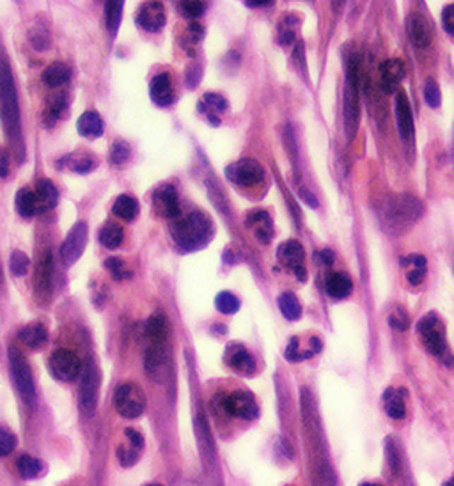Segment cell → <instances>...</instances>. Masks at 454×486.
Here are the masks:
<instances>
[{
	"instance_id": "obj_1",
	"label": "cell",
	"mask_w": 454,
	"mask_h": 486,
	"mask_svg": "<svg viewBox=\"0 0 454 486\" xmlns=\"http://www.w3.org/2000/svg\"><path fill=\"white\" fill-rule=\"evenodd\" d=\"M0 123L13 144L22 142V114H20L15 75L8 59L2 55H0Z\"/></svg>"
},
{
	"instance_id": "obj_2",
	"label": "cell",
	"mask_w": 454,
	"mask_h": 486,
	"mask_svg": "<svg viewBox=\"0 0 454 486\" xmlns=\"http://www.w3.org/2000/svg\"><path fill=\"white\" fill-rule=\"evenodd\" d=\"M215 234V226L210 217L203 212H193L183 217L172 227L176 245L183 250H199L206 247Z\"/></svg>"
},
{
	"instance_id": "obj_3",
	"label": "cell",
	"mask_w": 454,
	"mask_h": 486,
	"mask_svg": "<svg viewBox=\"0 0 454 486\" xmlns=\"http://www.w3.org/2000/svg\"><path fill=\"white\" fill-rule=\"evenodd\" d=\"M360 57L352 55L346 63V85H345V128L346 135L353 139L360 123Z\"/></svg>"
},
{
	"instance_id": "obj_4",
	"label": "cell",
	"mask_w": 454,
	"mask_h": 486,
	"mask_svg": "<svg viewBox=\"0 0 454 486\" xmlns=\"http://www.w3.org/2000/svg\"><path fill=\"white\" fill-rule=\"evenodd\" d=\"M419 215H421V202L417 199L412 195H398L387 205L386 220L394 234H401L419 219Z\"/></svg>"
},
{
	"instance_id": "obj_5",
	"label": "cell",
	"mask_w": 454,
	"mask_h": 486,
	"mask_svg": "<svg viewBox=\"0 0 454 486\" xmlns=\"http://www.w3.org/2000/svg\"><path fill=\"white\" fill-rule=\"evenodd\" d=\"M9 371H11L13 384H15L22 401L25 405H34V401H36V385H34L32 371H30L25 355L16 346H9Z\"/></svg>"
},
{
	"instance_id": "obj_6",
	"label": "cell",
	"mask_w": 454,
	"mask_h": 486,
	"mask_svg": "<svg viewBox=\"0 0 454 486\" xmlns=\"http://www.w3.org/2000/svg\"><path fill=\"white\" fill-rule=\"evenodd\" d=\"M114 406L124 419H137L145 410V394L137 384H123L114 396Z\"/></svg>"
},
{
	"instance_id": "obj_7",
	"label": "cell",
	"mask_w": 454,
	"mask_h": 486,
	"mask_svg": "<svg viewBox=\"0 0 454 486\" xmlns=\"http://www.w3.org/2000/svg\"><path fill=\"white\" fill-rule=\"evenodd\" d=\"M417 332L421 334L424 346L429 353L436 355V357H446L447 343L446 334H443V325L436 312H428L422 316L417 323Z\"/></svg>"
},
{
	"instance_id": "obj_8",
	"label": "cell",
	"mask_w": 454,
	"mask_h": 486,
	"mask_svg": "<svg viewBox=\"0 0 454 486\" xmlns=\"http://www.w3.org/2000/svg\"><path fill=\"white\" fill-rule=\"evenodd\" d=\"M88 238L89 227L88 224L82 222V220L69 229L68 236L64 238L61 250H59V260L62 261L64 267H71V265H75L80 260L85 247H88Z\"/></svg>"
},
{
	"instance_id": "obj_9",
	"label": "cell",
	"mask_w": 454,
	"mask_h": 486,
	"mask_svg": "<svg viewBox=\"0 0 454 486\" xmlns=\"http://www.w3.org/2000/svg\"><path fill=\"white\" fill-rule=\"evenodd\" d=\"M225 176L240 187H256L265 179V169L254 158H241L225 167Z\"/></svg>"
},
{
	"instance_id": "obj_10",
	"label": "cell",
	"mask_w": 454,
	"mask_h": 486,
	"mask_svg": "<svg viewBox=\"0 0 454 486\" xmlns=\"http://www.w3.org/2000/svg\"><path fill=\"white\" fill-rule=\"evenodd\" d=\"M48 367H50V373L57 380L73 382L80 375L82 362L75 351L61 348V350H55L52 353L50 360H48Z\"/></svg>"
},
{
	"instance_id": "obj_11",
	"label": "cell",
	"mask_w": 454,
	"mask_h": 486,
	"mask_svg": "<svg viewBox=\"0 0 454 486\" xmlns=\"http://www.w3.org/2000/svg\"><path fill=\"white\" fill-rule=\"evenodd\" d=\"M222 406L231 417H237V419L252 420L259 415V406L254 396L245 391H237L233 394L225 396L222 399Z\"/></svg>"
},
{
	"instance_id": "obj_12",
	"label": "cell",
	"mask_w": 454,
	"mask_h": 486,
	"mask_svg": "<svg viewBox=\"0 0 454 486\" xmlns=\"http://www.w3.org/2000/svg\"><path fill=\"white\" fill-rule=\"evenodd\" d=\"M169 346L167 343H149L144 353V366L149 377L155 380H164L169 371Z\"/></svg>"
},
{
	"instance_id": "obj_13",
	"label": "cell",
	"mask_w": 454,
	"mask_h": 486,
	"mask_svg": "<svg viewBox=\"0 0 454 486\" xmlns=\"http://www.w3.org/2000/svg\"><path fill=\"white\" fill-rule=\"evenodd\" d=\"M100 371L96 366H89L85 370L84 378L80 384V410L84 415L91 417L96 412V405H98V394H100Z\"/></svg>"
},
{
	"instance_id": "obj_14",
	"label": "cell",
	"mask_w": 454,
	"mask_h": 486,
	"mask_svg": "<svg viewBox=\"0 0 454 486\" xmlns=\"http://www.w3.org/2000/svg\"><path fill=\"white\" fill-rule=\"evenodd\" d=\"M153 208L158 215L165 219H178L179 217V199L178 192L172 185H160L153 192Z\"/></svg>"
},
{
	"instance_id": "obj_15",
	"label": "cell",
	"mask_w": 454,
	"mask_h": 486,
	"mask_svg": "<svg viewBox=\"0 0 454 486\" xmlns=\"http://www.w3.org/2000/svg\"><path fill=\"white\" fill-rule=\"evenodd\" d=\"M407 32L412 43L419 48L429 47L433 37H435V29H433L431 22L426 16L419 15V13H410L408 15Z\"/></svg>"
},
{
	"instance_id": "obj_16",
	"label": "cell",
	"mask_w": 454,
	"mask_h": 486,
	"mask_svg": "<svg viewBox=\"0 0 454 486\" xmlns=\"http://www.w3.org/2000/svg\"><path fill=\"white\" fill-rule=\"evenodd\" d=\"M225 364L237 373L249 377L256 371V360L251 351L240 343H231L225 350Z\"/></svg>"
},
{
	"instance_id": "obj_17",
	"label": "cell",
	"mask_w": 454,
	"mask_h": 486,
	"mask_svg": "<svg viewBox=\"0 0 454 486\" xmlns=\"http://www.w3.org/2000/svg\"><path fill=\"white\" fill-rule=\"evenodd\" d=\"M165 8L162 2H145L137 13V23L148 32H158L165 25Z\"/></svg>"
},
{
	"instance_id": "obj_18",
	"label": "cell",
	"mask_w": 454,
	"mask_h": 486,
	"mask_svg": "<svg viewBox=\"0 0 454 486\" xmlns=\"http://www.w3.org/2000/svg\"><path fill=\"white\" fill-rule=\"evenodd\" d=\"M124 437L126 440L117 446V460L123 467H131L141 458L142 449H144V437L131 428L124 430Z\"/></svg>"
},
{
	"instance_id": "obj_19",
	"label": "cell",
	"mask_w": 454,
	"mask_h": 486,
	"mask_svg": "<svg viewBox=\"0 0 454 486\" xmlns=\"http://www.w3.org/2000/svg\"><path fill=\"white\" fill-rule=\"evenodd\" d=\"M405 75H407V70H405V64L401 63L400 59L383 61V63L380 64V87H382L383 92H387V95H393V92L398 91Z\"/></svg>"
},
{
	"instance_id": "obj_20",
	"label": "cell",
	"mask_w": 454,
	"mask_h": 486,
	"mask_svg": "<svg viewBox=\"0 0 454 486\" xmlns=\"http://www.w3.org/2000/svg\"><path fill=\"white\" fill-rule=\"evenodd\" d=\"M396 117L401 139L405 142H412L414 140V116H412V107L405 91H400L396 96Z\"/></svg>"
},
{
	"instance_id": "obj_21",
	"label": "cell",
	"mask_w": 454,
	"mask_h": 486,
	"mask_svg": "<svg viewBox=\"0 0 454 486\" xmlns=\"http://www.w3.org/2000/svg\"><path fill=\"white\" fill-rule=\"evenodd\" d=\"M245 224L261 243H270V240L273 238V220L268 212L252 209V212H249Z\"/></svg>"
},
{
	"instance_id": "obj_22",
	"label": "cell",
	"mask_w": 454,
	"mask_h": 486,
	"mask_svg": "<svg viewBox=\"0 0 454 486\" xmlns=\"http://www.w3.org/2000/svg\"><path fill=\"white\" fill-rule=\"evenodd\" d=\"M149 95L157 105L169 107L174 102V87H172V78L169 73L155 75L151 85H149Z\"/></svg>"
},
{
	"instance_id": "obj_23",
	"label": "cell",
	"mask_w": 454,
	"mask_h": 486,
	"mask_svg": "<svg viewBox=\"0 0 454 486\" xmlns=\"http://www.w3.org/2000/svg\"><path fill=\"white\" fill-rule=\"evenodd\" d=\"M52 281H54V256L48 250L40 261V267L36 270V279H34V284H36V293L41 300L48 298L52 291Z\"/></svg>"
},
{
	"instance_id": "obj_24",
	"label": "cell",
	"mask_w": 454,
	"mask_h": 486,
	"mask_svg": "<svg viewBox=\"0 0 454 486\" xmlns=\"http://www.w3.org/2000/svg\"><path fill=\"white\" fill-rule=\"evenodd\" d=\"M304 247L298 240H287L284 243H280L279 249H277V260L280 261V265L289 270H294L298 267H304Z\"/></svg>"
},
{
	"instance_id": "obj_25",
	"label": "cell",
	"mask_w": 454,
	"mask_h": 486,
	"mask_svg": "<svg viewBox=\"0 0 454 486\" xmlns=\"http://www.w3.org/2000/svg\"><path fill=\"white\" fill-rule=\"evenodd\" d=\"M37 199V212L44 213L50 212L57 206L59 202V190L50 179H40L36 185V190H34Z\"/></svg>"
},
{
	"instance_id": "obj_26",
	"label": "cell",
	"mask_w": 454,
	"mask_h": 486,
	"mask_svg": "<svg viewBox=\"0 0 454 486\" xmlns=\"http://www.w3.org/2000/svg\"><path fill=\"white\" fill-rule=\"evenodd\" d=\"M169 334H171V325L164 315H153L145 322L144 336L148 337L149 343H167Z\"/></svg>"
},
{
	"instance_id": "obj_27",
	"label": "cell",
	"mask_w": 454,
	"mask_h": 486,
	"mask_svg": "<svg viewBox=\"0 0 454 486\" xmlns=\"http://www.w3.org/2000/svg\"><path fill=\"white\" fill-rule=\"evenodd\" d=\"M405 394L407 392L403 389H387L386 394H383V406H386V412L390 419H405L407 415V403H405Z\"/></svg>"
},
{
	"instance_id": "obj_28",
	"label": "cell",
	"mask_w": 454,
	"mask_h": 486,
	"mask_svg": "<svg viewBox=\"0 0 454 486\" xmlns=\"http://www.w3.org/2000/svg\"><path fill=\"white\" fill-rule=\"evenodd\" d=\"M77 130L82 137H91V139H98L103 135V119L98 112L95 110H88V112L82 114L77 121Z\"/></svg>"
},
{
	"instance_id": "obj_29",
	"label": "cell",
	"mask_w": 454,
	"mask_h": 486,
	"mask_svg": "<svg viewBox=\"0 0 454 486\" xmlns=\"http://www.w3.org/2000/svg\"><path fill=\"white\" fill-rule=\"evenodd\" d=\"M20 341L30 350H40L47 344L48 341V330L43 323H30V325L23 327L18 332Z\"/></svg>"
},
{
	"instance_id": "obj_30",
	"label": "cell",
	"mask_w": 454,
	"mask_h": 486,
	"mask_svg": "<svg viewBox=\"0 0 454 486\" xmlns=\"http://www.w3.org/2000/svg\"><path fill=\"white\" fill-rule=\"evenodd\" d=\"M325 289H327V293L332 296V298L342 300V298H346V296L352 295L353 282L346 274H341V272H334V274H330L327 277V282H325Z\"/></svg>"
},
{
	"instance_id": "obj_31",
	"label": "cell",
	"mask_w": 454,
	"mask_h": 486,
	"mask_svg": "<svg viewBox=\"0 0 454 486\" xmlns=\"http://www.w3.org/2000/svg\"><path fill=\"white\" fill-rule=\"evenodd\" d=\"M112 213L117 219L124 220V222H131V220L137 219L138 215V201L133 195L123 194L114 201Z\"/></svg>"
},
{
	"instance_id": "obj_32",
	"label": "cell",
	"mask_w": 454,
	"mask_h": 486,
	"mask_svg": "<svg viewBox=\"0 0 454 486\" xmlns=\"http://www.w3.org/2000/svg\"><path fill=\"white\" fill-rule=\"evenodd\" d=\"M69 77H71V68L64 63H52L43 71V82L52 89L61 87L69 80Z\"/></svg>"
},
{
	"instance_id": "obj_33",
	"label": "cell",
	"mask_w": 454,
	"mask_h": 486,
	"mask_svg": "<svg viewBox=\"0 0 454 486\" xmlns=\"http://www.w3.org/2000/svg\"><path fill=\"white\" fill-rule=\"evenodd\" d=\"M123 238H124L123 227L116 222L103 224L102 229L98 231V241L103 247H105V249H110V250L117 249V247L123 243Z\"/></svg>"
},
{
	"instance_id": "obj_34",
	"label": "cell",
	"mask_w": 454,
	"mask_h": 486,
	"mask_svg": "<svg viewBox=\"0 0 454 486\" xmlns=\"http://www.w3.org/2000/svg\"><path fill=\"white\" fill-rule=\"evenodd\" d=\"M16 205V212H18L20 217L23 219H32L37 212V199L34 190H29V188H20L18 194H16L15 199Z\"/></svg>"
},
{
	"instance_id": "obj_35",
	"label": "cell",
	"mask_w": 454,
	"mask_h": 486,
	"mask_svg": "<svg viewBox=\"0 0 454 486\" xmlns=\"http://www.w3.org/2000/svg\"><path fill=\"white\" fill-rule=\"evenodd\" d=\"M227 107H229V102L218 92H208V95H204V103H201V110H206V116L210 117L213 125H218L217 114L227 110Z\"/></svg>"
},
{
	"instance_id": "obj_36",
	"label": "cell",
	"mask_w": 454,
	"mask_h": 486,
	"mask_svg": "<svg viewBox=\"0 0 454 486\" xmlns=\"http://www.w3.org/2000/svg\"><path fill=\"white\" fill-rule=\"evenodd\" d=\"M66 107H68V99L66 95H55L48 99L47 109L43 112V121L47 126H54L64 114Z\"/></svg>"
},
{
	"instance_id": "obj_37",
	"label": "cell",
	"mask_w": 454,
	"mask_h": 486,
	"mask_svg": "<svg viewBox=\"0 0 454 486\" xmlns=\"http://www.w3.org/2000/svg\"><path fill=\"white\" fill-rule=\"evenodd\" d=\"M279 308L282 311V315L286 316V320L289 322H297L298 318L301 316V305L300 300L297 298V295L293 293L286 291L279 296Z\"/></svg>"
},
{
	"instance_id": "obj_38",
	"label": "cell",
	"mask_w": 454,
	"mask_h": 486,
	"mask_svg": "<svg viewBox=\"0 0 454 486\" xmlns=\"http://www.w3.org/2000/svg\"><path fill=\"white\" fill-rule=\"evenodd\" d=\"M16 470L22 475L23 479H34L37 475H41L43 472V463H41L37 458L29 456V454H23L16 460Z\"/></svg>"
},
{
	"instance_id": "obj_39",
	"label": "cell",
	"mask_w": 454,
	"mask_h": 486,
	"mask_svg": "<svg viewBox=\"0 0 454 486\" xmlns=\"http://www.w3.org/2000/svg\"><path fill=\"white\" fill-rule=\"evenodd\" d=\"M215 308L217 311H220L222 315H234L240 309V298L237 295L229 291L218 293L217 298H215Z\"/></svg>"
},
{
	"instance_id": "obj_40",
	"label": "cell",
	"mask_w": 454,
	"mask_h": 486,
	"mask_svg": "<svg viewBox=\"0 0 454 486\" xmlns=\"http://www.w3.org/2000/svg\"><path fill=\"white\" fill-rule=\"evenodd\" d=\"M130 158V144L123 139L114 140L109 151V160L112 165H123L126 164Z\"/></svg>"
},
{
	"instance_id": "obj_41",
	"label": "cell",
	"mask_w": 454,
	"mask_h": 486,
	"mask_svg": "<svg viewBox=\"0 0 454 486\" xmlns=\"http://www.w3.org/2000/svg\"><path fill=\"white\" fill-rule=\"evenodd\" d=\"M121 16H123V2H109L105 9V18H107V29L110 34L116 36L117 29L121 25Z\"/></svg>"
},
{
	"instance_id": "obj_42",
	"label": "cell",
	"mask_w": 454,
	"mask_h": 486,
	"mask_svg": "<svg viewBox=\"0 0 454 486\" xmlns=\"http://www.w3.org/2000/svg\"><path fill=\"white\" fill-rule=\"evenodd\" d=\"M68 167L77 174H85V172H91L96 167V158L91 154H71L69 157Z\"/></svg>"
},
{
	"instance_id": "obj_43",
	"label": "cell",
	"mask_w": 454,
	"mask_h": 486,
	"mask_svg": "<svg viewBox=\"0 0 454 486\" xmlns=\"http://www.w3.org/2000/svg\"><path fill=\"white\" fill-rule=\"evenodd\" d=\"M105 268L109 270V274L112 275L114 281H124V279L131 277V270L126 267L124 260H121V257H107Z\"/></svg>"
},
{
	"instance_id": "obj_44",
	"label": "cell",
	"mask_w": 454,
	"mask_h": 486,
	"mask_svg": "<svg viewBox=\"0 0 454 486\" xmlns=\"http://www.w3.org/2000/svg\"><path fill=\"white\" fill-rule=\"evenodd\" d=\"M29 265L30 260L25 253L22 250H15L11 253V257H9V268H11V274L16 275V277H23L29 272Z\"/></svg>"
},
{
	"instance_id": "obj_45",
	"label": "cell",
	"mask_w": 454,
	"mask_h": 486,
	"mask_svg": "<svg viewBox=\"0 0 454 486\" xmlns=\"http://www.w3.org/2000/svg\"><path fill=\"white\" fill-rule=\"evenodd\" d=\"M29 40L36 50H47V48L50 47V34H48L47 29H43L41 25L34 27V29L30 30Z\"/></svg>"
},
{
	"instance_id": "obj_46",
	"label": "cell",
	"mask_w": 454,
	"mask_h": 486,
	"mask_svg": "<svg viewBox=\"0 0 454 486\" xmlns=\"http://www.w3.org/2000/svg\"><path fill=\"white\" fill-rule=\"evenodd\" d=\"M181 11L186 18L197 20L204 15V11H206V4L199 2V0H186V2L181 4Z\"/></svg>"
},
{
	"instance_id": "obj_47",
	"label": "cell",
	"mask_w": 454,
	"mask_h": 486,
	"mask_svg": "<svg viewBox=\"0 0 454 486\" xmlns=\"http://www.w3.org/2000/svg\"><path fill=\"white\" fill-rule=\"evenodd\" d=\"M311 355L307 353V351L300 350V339L298 337H291L289 339V344H287L286 348V358L291 362H300V360H306V358H309Z\"/></svg>"
},
{
	"instance_id": "obj_48",
	"label": "cell",
	"mask_w": 454,
	"mask_h": 486,
	"mask_svg": "<svg viewBox=\"0 0 454 486\" xmlns=\"http://www.w3.org/2000/svg\"><path fill=\"white\" fill-rule=\"evenodd\" d=\"M424 96H426V102H428L429 107H433V109H438L440 102H442V95H440L438 84H436L433 78H429V80L426 82Z\"/></svg>"
},
{
	"instance_id": "obj_49",
	"label": "cell",
	"mask_w": 454,
	"mask_h": 486,
	"mask_svg": "<svg viewBox=\"0 0 454 486\" xmlns=\"http://www.w3.org/2000/svg\"><path fill=\"white\" fill-rule=\"evenodd\" d=\"M16 447V437L8 430L0 428V458L9 456Z\"/></svg>"
},
{
	"instance_id": "obj_50",
	"label": "cell",
	"mask_w": 454,
	"mask_h": 486,
	"mask_svg": "<svg viewBox=\"0 0 454 486\" xmlns=\"http://www.w3.org/2000/svg\"><path fill=\"white\" fill-rule=\"evenodd\" d=\"M387 461H389V468L390 472H393V475H396L401 467V456L396 444L393 442V439H387Z\"/></svg>"
},
{
	"instance_id": "obj_51",
	"label": "cell",
	"mask_w": 454,
	"mask_h": 486,
	"mask_svg": "<svg viewBox=\"0 0 454 486\" xmlns=\"http://www.w3.org/2000/svg\"><path fill=\"white\" fill-rule=\"evenodd\" d=\"M389 323H390V327H394V329L407 330L408 325H410V320H408L407 312L401 311V309H396V311L389 316Z\"/></svg>"
},
{
	"instance_id": "obj_52",
	"label": "cell",
	"mask_w": 454,
	"mask_h": 486,
	"mask_svg": "<svg viewBox=\"0 0 454 486\" xmlns=\"http://www.w3.org/2000/svg\"><path fill=\"white\" fill-rule=\"evenodd\" d=\"M442 23H443V29L454 36V4H449L443 8Z\"/></svg>"
},
{
	"instance_id": "obj_53",
	"label": "cell",
	"mask_w": 454,
	"mask_h": 486,
	"mask_svg": "<svg viewBox=\"0 0 454 486\" xmlns=\"http://www.w3.org/2000/svg\"><path fill=\"white\" fill-rule=\"evenodd\" d=\"M401 265H403V267L426 268V257L424 256H419V254H410V256L403 257Z\"/></svg>"
},
{
	"instance_id": "obj_54",
	"label": "cell",
	"mask_w": 454,
	"mask_h": 486,
	"mask_svg": "<svg viewBox=\"0 0 454 486\" xmlns=\"http://www.w3.org/2000/svg\"><path fill=\"white\" fill-rule=\"evenodd\" d=\"M186 32H189V37L192 40V43H197V41H201L204 37V27L199 22H192L189 25V29H186Z\"/></svg>"
},
{
	"instance_id": "obj_55",
	"label": "cell",
	"mask_w": 454,
	"mask_h": 486,
	"mask_svg": "<svg viewBox=\"0 0 454 486\" xmlns=\"http://www.w3.org/2000/svg\"><path fill=\"white\" fill-rule=\"evenodd\" d=\"M407 279H408V282L414 286L422 284V281L426 279V268H412V270L408 272Z\"/></svg>"
},
{
	"instance_id": "obj_56",
	"label": "cell",
	"mask_w": 454,
	"mask_h": 486,
	"mask_svg": "<svg viewBox=\"0 0 454 486\" xmlns=\"http://www.w3.org/2000/svg\"><path fill=\"white\" fill-rule=\"evenodd\" d=\"M9 172V157L4 150H0V178H6Z\"/></svg>"
},
{
	"instance_id": "obj_57",
	"label": "cell",
	"mask_w": 454,
	"mask_h": 486,
	"mask_svg": "<svg viewBox=\"0 0 454 486\" xmlns=\"http://www.w3.org/2000/svg\"><path fill=\"white\" fill-rule=\"evenodd\" d=\"M316 260H318V263L332 265L334 263V253H332V250H328V249L320 250V253H316Z\"/></svg>"
},
{
	"instance_id": "obj_58",
	"label": "cell",
	"mask_w": 454,
	"mask_h": 486,
	"mask_svg": "<svg viewBox=\"0 0 454 486\" xmlns=\"http://www.w3.org/2000/svg\"><path fill=\"white\" fill-rule=\"evenodd\" d=\"M294 275L298 277V281L300 282H306L307 281V270H306V267H298V268H294Z\"/></svg>"
},
{
	"instance_id": "obj_59",
	"label": "cell",
	"mask_w": 454,
	"mask_h": 486,
	"mask_svg": "<svg viewBox=\"0 0 454 486\" xmlns=\"http://www.w3.org/2000/svg\"><path fill=\"white\" fill-rule=\"evenodd\" d=\"M272 2H247V6H251V8H259V6H270Z\"/></svg>"
},
{
	"instance_id": "obj_60",
	"label": "cell",
	"mask_w": 454,
	"mask_h": 486,
	"mask_svg": "<svg viewBox=\"0 0 454 486\" xmlns=\"http://www.w3.org/2000/svg\"><path fill=\"white\" fill-rule=\"evenodd\" d=\"M359 486H383V485H380V482H360Z\"/></svg>"
},
{
	"instance_id": "obj_61",
	"label": "cell",
	"mask_w": 454,
	"mask_h": 486,
	"mask_svg": "<svg viewBox=\"0 0 454 486\" xmlns=\"http://www.w3.org/2000/svg\"><path fill=\"white\" fill-rule=\"evenodd\" d=\"M443 486H454V478H453V479H449V481L443 482Z\"/></svg>"
},
{
	"instance_id": "obj_62",
	"label": "cell",
	"mask_w": 454,
	"mask_h": 486,
	"mask_svg": "<svg viewBox=\"0 0 454 486\" xmlns=\"http://www.w3.org/2000/svg\"><path fill=\"white\" fill-rule=\"evenodd\" d=\"M145 486H162V485H157V482H151V485H145Z\"/></svg>"
}]
</instances>
